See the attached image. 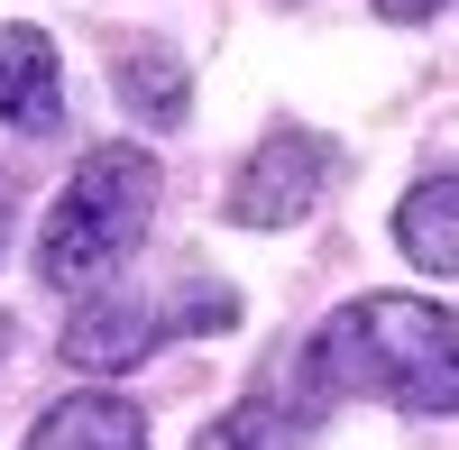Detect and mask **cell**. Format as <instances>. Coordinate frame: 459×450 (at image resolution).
<instances>
[{
	"mask_svg": "<svg viewBox=\"0 0 459 450\" xmlns=\"http://www.w3.org/2000/svg\"><path fill=\"white\" fill-rule=\"evenodd\" d=\"M331 175H340V147L331 138L276 129V138H257V157L239 166V184H230V221H239V230H285V221H303L322 203Z\"/></svg>",
	"mask_w": 459,
	"mask_h": 450,
	"instance_id": "277c9868",
	"label": "cell"
},
{
	"mask_svg": "<svg viewBox=\"0 0 459 450\" xmlns=\"http://www.w3.org/2000/svg\"><path fill=\"white\" fill-rule=\"evenodd\" d=\"M110 83H120V101L138 110L147 129H175L184 110H194V74H184L175 47H157V37H138V47H120V65H110Z\"/></svg>",
	"mask_w": 459,
	"mask_h": 450,
	"instance_id": "9c48e42d",
	"label": "cell"
},
{
	"mask_svg": "<svg viewBox=\"0 0 459 450\" xmlns=\"http://www.w3.org/2000/svg\"><path fill=\"white\" fill-rule=\"evenodd\" d=\"M395 248L423 276H459V175H423L395 212Z\"/></svg>",
	"mask_w": 459,
	"mask_h": 450,
	"instance_id": "ba28073f",
	"label": "cell"
},
{
	"mask_svg": "<svg viewBox=\"0 0 459 450\" xmlns=\"http://www.w3.org/2000/svg\"><path fill=\"white\" fill-rule=\"evenodd\" d=\"M230 322H239V294L230 285H194V294H166V304L101 285V304H83L65 322V359L83 368V377H120V368H138L157 341H194V331H230Z\"/></svg>",
	"mask_w": 459,
	"mask_h": 450,
	"instance_id": "3957f363",
	"label": "cell"
},
{
	"mask_svg": "<svg viewBox=\"0 0 459 450\" xmlns=\"http://www.w3.org/2000/svg\"><path fill=\"white\" fill-rule=\"evenodd\" d=\"M157 194H166V175H157V157H147V147H129V138L92 147V157L65 175L47 230H37V285L92 294V285L147 239V212H157Z\"/></svg>",
	"mask_w": 459,
	"mask_h": 450,
	"instance_id": "7a4b0ae2",
	"label": "cell"
},
{
	"mask_svg": "<svg viewBox=\"0 0 459 450\" xmlns=\"http://www.w3.org/2000/svg\"><path fill=\"white\" fill-rule=\"evenodd\" d=\"M303 377L322 395H368L395 414H459V313L423 294H359L313 331Z\"/></svg>",
	"mask_w": 459,
	"mask_h": 450,
	"instance_id": "6da1fadb",
	"label": "cell"
},
{
	"mask_svg": "<svg viewBox=\"0 0 459 450\" xmlns=\"http://www.w3.org/2000/svg\"><path fill=\"white\" fill-rule=\"evenodd\" d=\"M432 10H441V0H377V19H404V28H413V19H432Z\"/></svg>",
	"mask_w": 459,
	"mask_h": 450,
	"instance_id": "30bf717a",
	"label": "cell"
},
{
	"mask_svg": "<svg viewBox=\"0 0 459 450\" xmlns=\"http://www.w3.org/2000/svg\"><path fill=\"white\" fill-rule=\"evenodd\" d=\"M322 386L303 377V386H257V395H239L230 414L194 441V450H313V432H322Z\"/></svg>",
	"mask_w": 459,
	"mask_h": 450,
	"instance_id": "8992f818",
	"label": "cell"
},
{
	"mask_svg": "<svg viewBox=\"0 0 459 450\" xmlns=\"http://www.w3.org/2000/svg\"><path fill=\"white\" fill-rule=\"evenodd\" d=\"M65 120V65H56V37L10 19L0 28V129H28L47 138Z\"/></svg>",
	"mask_w": 459,
	"mask_h": 450,
	"instance_id": "5b68a950",
	"label": "cell"
},
{
	"mask_svg": "<svg viewBox=\"0 0 459 450\" xmlns=\"http://www.w3.org/2000/svg\"><path fill=\"white\" fill-rule=\"evenodd\" d=\"M28 450H147V414H138L129 395L83 386V395H65V404H47V414H37Z\"/></svg>",
	"mask_w": 459,
	"mask_h": 450,
	"instance_id": "52a82bcc",
	"label": "cell"
},
{
	"mask_svg": "<svg viewBox=\"0 0 459 450\" xmlns=\"http://www.w3.org/2000/svg\"><path fill=\"white\" fill-rule=\"evenodd\" d=\"M0 359H10V313H0Z\"/></svg>",
	"mask_w": 459,
	"mask_h": 450,
	"instance_id": "8fae6325",
	"label": "cell"
},
{
	"mask_svg": "<svg viewBox=\"0 0 459 450\" xmlns=\"http://www.w3.org/2000/svg\"><path fill=\"white\" fill-rule=\"evenodd\" d=\"M0 239H10V194H0Z\"/></svg>",
	"mask_w": 459,
	"mask_h": 450,
	"instance_id": "7c38bea8",
	"label": "cell"
}]
</instances>
